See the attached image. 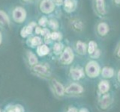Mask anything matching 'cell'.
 <instances>
[{
  "instance_id": "277c9868",
  "label": "cell",
  "mask_w": 120,
  "mask_h": 112,
  "mask_svg": "<svg viewBox=\"0 0 120 112\" xmlns=\"http://www.w3.org/2000/svg\"><path fill=\"white\" fill-rule=\"evenodd\" d=\"M74 54L70 47H67L61 56V61L63 63L65 64H69L71 61H73Z\"/></svg>"
},
{
  "instance_id": "cb8c5ba5",
  "label": "cell",
  "mask_w": 120,
  "mask_h": 112,
  "mask_svg": "<svg viewBox=\"0 0 120 112\" xmlns=\"http://www.w3.org/2000/svg\"><path fill=\"white\" fill-rule=\"evenodd\" d=\"M48 22V20H47V18L45 17H42L41 18H40V20L38 21V23L40 25H42V26H45Z\"/></svg>"
},
{
  "instance_id": "44dd1931",
  "label": "cell",
  "mask_w": 120,
  "mask_h": 112,
  "mask_svg": "<svg viewBox=\"0 0 120 112\" xmlns=\"http://www.w3.org/2000/svg\"><path fill=\"white\" fill-rule=\"evenodd\" d=\"M49 26L52 29H57L59 28V22L56 20H50L49 21Z\"/></svg>"
},
{
  "instance_id": "9a60e30c",
  "label": "cell",
  "mask_w": 120,
  "mask_h": 112,
  "mask_svg": "<svg viewBox=\"0 0 120 112\" xmlns=\"http://www.w3.org/2000/svg\"><path fill=\"white\" fill-rule=\"evenodd\" d=\"M102 76L104 78H111L113 76V70L111 68L108 67H104L102 71Z\"/></svg>"
},
{
  "instance_id": "ac0fdd59",
  "label": "cell",
  "mask_w": 120,
  "mask_h": 112,
  "mask_svg": "<svg viewBox=\"0 0 120 112\" xmlns=\"http://www.w3.org/2000/svg\"><path fill=\"white\" fill-rule=\"evenodd\" d=\"M34 70H35V71H37V72H38L40 73H47V68L45 67L44 66H42V65H37L36 66L34 67Z\"/></svg>"
},
{
  "instance_id": "d6a6232c",
  "label": "cell",
  "mask_w": 120,
  "mask_h": 112,
  "mask_svg": "<svg viewBox=\"0 0 120 112\" xmlns=\"http://www.w3.org/2000/svg\"><path fill=\"white\" fill-rule=\"evenodd\" d=\"M24 2H29V1H30V0H23Z\"/></svg>"
},
{
  "instance_id": "4316f807",
  "label": "cell",
  "mask_w": 120,
  "mask_h": 112,
  "mask_svg": "<svg viewBox=\"0 0 120 112\" xmlns=\"http://www.w3.org/2000/svg\"><path fill=\"white\" fill-rule=\"evenodd\" d=\"M54 2H55L56 4H57L58 5H59L60 4L62 3V0H54Z\"/></svg>"
},
{
  "instance_id": "2e32d148",
  "label": "cell",
  "mask_w": 120,
  "mask_h": 112,
  "mask_svg": "<svg viewBox=\"0 0 120 112\" xmlns=\"http://www.w3.org/2000/svg\"><path fill=\"white\" fill-rule=\"evenodd\" d=\"M110 96H109L108 95L104 96L103 97L102 100H101V107H102L103 108H106L108 107L109 105H110Z\"/></svg>"
},
{
  "instance_id": "e0dca14e",
  "label": "cell",
  "mask_w": 120,
  "mask_h": 112,
  "mask_svg": "<svg viewBox=\"0 0 120 112\" xmlns=\"http://www.w3.org/2000/svg\"><path fill=\"white\" fill-rule=\"evenodd\" d=\"M74 4H73V2L71 1V0H65V8L67 11H73L74 10Z\"/></svg>"
},
{
  "instance_id": "7c38bea8",
  "label": "cell",
  "mask_w": 120,
  "mask_h": 112,
  "mask_svg": "<svg viewBox=\"0 0 120 112\" xmlns=\"http://www.w3.org/2000/svg\"><path fill=\"white\" fill-rule=\"evenodd\" d=\"M49 52V48L46 45H41L38 48V54L40 56H44Z\"/></svg>"
},
{
  "instance_id": "d6986e66",
  "label": "cell",
  "mask_w": 120,
  "mask_h": 112,
  "mask_svg": "<svg viewBox=\"0 0 120 112\" xmlns=\"http://www.w3.org/2000/svg\"><path fill=\"white\" fill-rule=\"evenodd\" d=\"M38 60H37V58L36 56L32 54V53H30L29 54V62L31 65H34L35 64V63H37Z\"/></svg>"
},
{
  "instance_id": "ba28073f",
  "label": "cell",
  "mask_w": 120,
  "mask_h": 112,
  "mask_svg": "<svg viewBox=\"0 0 120 112\" xmlns=\"http://www.w3.org/2000/svg\"><path fill=\"white\" fill-rule=\"evenodd\" d=\"M108 31H109L108 25L106 23H104V22H101L98 26V33L101 35L102 36L105 35L108 32Z\"/></svg>"
},
{
  "instance_id": "4dcf8cb0",
  "label": "cell",
  "mask_w": 120,
  "mask_h": 112,
  "mask_svg": "<svg viewBox=\"0 0 120 112\" xmlns=\"http://www.w3.org/2000/svg\"><path fill=\"white\" fill-rule=\"evenodd\" d=\"M115 2L117 4H120V0H115Z\"/></svg>"
},
{
  "instance_id": "3957f363",
  "label": "cell",
  "mask_w": 120,
  "mask_h": 112,
  "mask_svg": "<svg viewBox=\"0 0 120 112\" xmlns=\"http://www.w3.org/2000/svg\"><path fill=\"white\" fill-rule=\"evenodd\" d=\"M40 9L44 14H50L54 10V2L52 0H43L41 2Z\"/></svg>"
},
{
  "instance_id": "1f68e13d",
  "label": "cell",
  "mask_w": 120,
  "mask_h": 112,
  "mask_svg": "<svg viewBox=\"0 0 120 112\" xmlns=\"http://www.w3.org/2000/svg\"><path fill=\"white\" fill-rule=\"evenodd\" d=\"M118 56H119V57H120V47H119V51H118Z\"/></svg>"
},
{
  "instance_id": "f546056e",
  "label": "cell",
  "mask_w": 120,
  "mask_h": 112,
  "mask_svg": "<svg viewBox=\"0 0 120 112\" xmlns=\"http://www.w3.org/2000/svg\"><path fill=\"white\" fill-rule=\"evenodd\" d=\"M1 43H2V34L0 32V44H1Z\"/></svg>"
},
{
  "instance_id": "8992f818",
  "label": "cell",
  "mask_w": 120,
  "mask_h": 112,
  "mask_svg": "<svg viewBox=\"0 0 120 112\" xmlns=\"http://www.w3.org/2000/svg\"><path fill=\"white\" fill-rule=\"evenodd\" d=\"M0 24L3 26H8L10 24V20L8 14L2 10H0Z\"/></svg>"
},
{
  "instance_id": "5bb4252c",
  "label": "cell",
  "mask_w": 120,
  "mask_h": 112,
  "mask_svg": "<svg viewBox=\"0 0 120 112\" xmlns=\"http://www.w3.org/2000/svg\"><path fill=\"white\" fill-rule=\"evenodd\" d=\"M32 25H28L26 26V27L22 28V31H21V36L22 37H26V36H28L29 35L32 33Z\"/></svg>"
},
{
  "instance_id": "30bf717a",
  "label": "cell",
  "mask_w": 120,
  "mask_h": 112,
  "mask_svg": "<svg viewBox=\"0 0 120 112\" xmlns=\"http://www.w3.org/2000/svg\"><path fill=\"white\" fill-rule=\"evenodd\" d=\"M96 6L98 11L101 14H105V7H104V0H96Z\"/></svg>"
},
{
  "instance_id": "5b68a950",
  "label": "cell",
  "mask_w": 120,
  "mask_h": 112,
  "mask_svg": "<svg viewBox=\"0 0 120 112\" xmlns=\"http://www.w3.org/2000/svg\"><path fill=\"white\" fill-rule=\"evenodd\" d=\"M82 88L77 84H72L66 89V92L68 93H80L82 92Z\"/></svg>"
},
{
  "instance_id": "8fae6325",
  "label": "cell",
  "mask_w": 120,
  "mask_h": 112,
  "mask_svg": "<svg viewBox=\"0 0 120 112\" xmlns=\"http://www.w3.org/2000/svg\"><path fill=\"white\" fill-rule=\"evenodd\" d=\"M99 90H100V91L101 93H106L108 91V90L109 88H110V85H109L108 84V82L106 81H101V83L99 84Z\"/></svg>"
},
{
  "instance_id": "603a6c76",
  "label": "cell",
  "mask_w": 120,
  "mask_h": 112,
  "mask_svg": "<svg viewBox=\"0 0 120 112\" xmlns=\"http://www.w3.org/2000/svg\"><path fill=\"white\" fill-rule=\"evenodd\" d=\"M41 43V39L38 37H33L32 40V46H38Z\"/></svg>"
},
{
  "instance_id": "52a82bcc",
  "label": "cell",
  "mask_w": 120,
  "mask_h": 112,
  "mask_svg": "<svg viewBox=\"0 0 120 112\" xmlns=\"http://www.w3.org/2000/svg\"><path fill=\"white\" fill-rule=\"evenodd\" d=\"M52 84H53V86L55 88V91L56 93H57V94L59 96H62L64 94V91H65L63 86L56 80L52 81Z\"/></svg>"
},
{
  "instance_id": "83f0119b",
  "label": "cell",
  "mask_w": 120,
  "mask_h": 112,
  "mask_svg": "<svg viewBox=\"0 0 120 112\" xmlns=\"http://www.w3.org/2000/svg\"><path fill=\"white\" fill-rule=\"evenodd\" d=\"M68 112H77V110L76 108H71V109L68 111Z\"/></svg>"
},
{
  "instance_id": "f1b7e54d",
  "label": "cell",
  "mask_w": 120,
  "mask_h": 112,
  "mask_svg": "<svg viewBox=\"0 0 120 112\" xmlns=\"http://www.w3.org/2000/svg\"><path fill=\"white\" fill-rule=\"evenodd\" d=\"M118 79H119V81L120 82V71H119V73H118Z\"/></svg>"
},
{
  "instance_id": "ffe728a7",
  "label": "cell",
  "mask_w": 120,
  "mask_h": 112,
  "mask_svg": "<svg viewBox=\"0 0 120 112\" xmlns=\"http://www.w3.org/2000/svg\"><path fill=\"white\" fill-rule=\"evenodd\" d=\"M96 46H97V44L94 42V41H91V42L89 43V54L94 53V52H95V49H96Z\"/></svg>"
},
{
  "instance_id": "484cf974",
  "label": "cell",
  "mask_w": 120,
  "mask_h": 112,
  "mask_svg": "<svg viewBox=\"0 0 120 112\" xmlns=\"http://www.w3.org/2000/svg\"><path fill=\"white\" fill-rule=\"evenodd\" d=\"M35 32H36L37 34H40V33L41 34V32H42V28H41L39 27H37L36 29H35Z\"/></svg>"
},
{
  "instance_id": "9c48e42d",
  "label": "cell",
  "mask_w": 120,
  "mask_h": 112,
  "mask_svg": "<svg viewBox=\"0 0 120 112\" xmlns=\"http://www.w3.org/2000/svg\"><path fill=\"white\" fill-rule=\"evenodd\" d=\"M71 76L74 78V80H78L82 76V71L80 70H78V69H74V70H71Z\"/></svg>"
},
{
  "instance_id": "4fadbf2b",
  "label": "cell",
  "mask_w": 120,
  "mask_h": 112,
  "mask_svg": "<svg viewBox=\"0 0 120 112\" xmlns=\"http://www.w3.org/2000/svg\"><path fill=\"white\" fill-rule=\"evenodd\" d=\"M77 51L79 54L84 55L86 53V44L79 41L77 43Z\"/></svg>"
},
{
  "instance_id": "7a4b0ae2",
  "label": "cell",
  "mask_w": 120,
  "mask_h": 112,
  "mask_svg": "<svg viewBox=\"0 0 120 112\" xmlns=\"http://www.w3.org/2000/svg\"><path fill=\"white\" fill-rule=\"evenodd\" d=\"M86 73L89 77H96L99 73V66L95 61L89 62L86 67Z\"/></svg>"
},
{
  "instance_id": "7402d4cb",
  "label": "cell",
  "mask_w": 120,
  "mask_h": 112,
  "mask_svg": "<svg viewBox=\"0 0 120 112\" xmlns=\"http://www.w3.org/2000/svg\"><path fill=\"white\" fill-rule=\"evenodd\" d=\"M62 49V45L61 43H56L53 47V51L56 54H59L61 52Z\"/></svg>"
},
{
  "instance_id": "d4e9b609",
  "label": "cell",
  "mask_w": 120,
  "mask_h": 112,
  "mask_svg": "<svg viewBox=\"0 0 120 112\" xmlns=\"http://www.w3.org/2000/svg\"><path fill=\"white\" fill-rule=\"evenodd\" d=\"M50 37L52 40H59L61 38V34H59L58 32H53L50 35Z\"/></svg>"
},
{
  "instance_id": "6da1fadb",
  "label": "cell",
  "mask_w": 120,
  "mask_h": 112,
  "mask_svg": "<svg viewBox=\"0 0 120 112\" xmlns=\"http://www.w3.org/2000/svg\"><path fill=\"white\" fill-rule=\"evenodd\" d=\"M13 19L16 22H23L26 18V10L22 7H17L13 11Z\"/></svg>"
}]
</instances>
